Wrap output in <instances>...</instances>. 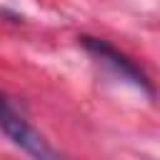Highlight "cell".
<instances>
[{"label":"cell","instance_id":"6da1fadb","mask_svg":"<svg viewBox=\"0 0 160 160\" xmlns=\"http://www.w3.org/2000/svg\"><path fill=\"white\" fill-rule=\"evenodd\" d=\"M0 128L2 132L18 145L22 148L28 155L32 158H55V150L42 140V135L30 125V120L22 115V110L12 102V98L0 92Z\"/></svg>","mask_w":160,"mask_h":160},{"label":"cell","instance_id":"7a4b0ae2","mask_svg":"<svg viewBox=\"0 0 160 160\" xmlns=\"http://www.w3.org/2000/svg\"><path fill=\"white\" fill-rule=\"evenodd\" d=\"M80 45H82L90 55H95L100 62H105L112 72H118L120 78L130 80L132 85H138V88L145 90L148 95H152V85H150L145 70H142L135 60H130L125 52H120V50L112 48L110 42H105V40H100V38H90V35H82V38H80Z\"/></svg>","mask_w":160,"mask_h":160}]
</instances>
